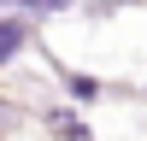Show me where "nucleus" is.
<instances>
[{
    "instance_id": "nucleus-1",
    "label": "nucleus",
    "mask_w": 147,
    "mask_h": 141,
    "mask_svg": "<svg viewBox=\"0 0 147 141\" xmlns=\"http://www.w3.org/2000/svg\"><path fill=\"white\" fill-rule=\"evenodd\" d=\"M12 47H18V23H0V59H6Z\"/></svg>"
},
{
    "instance_id": "nucleus-2",
    "label": "nucleus",
    "mask_w": 147,
    "mask_h": 141,
    "mask_svg": "<svg viewBox=\"0 0 147 141\" xmlns=\"http://www.w3.org/2000/svg\"><path fill=\"white\" fill-rule=\"evenodd\" d=\"M12 6H30V12H47V6H65V0H12Z\"/></svg>"
}]
</instances>
